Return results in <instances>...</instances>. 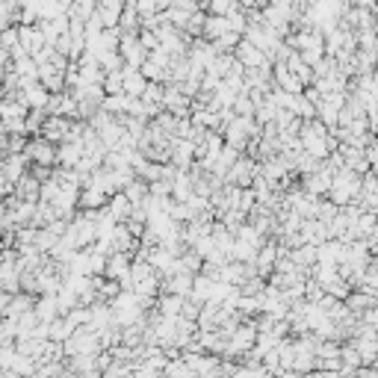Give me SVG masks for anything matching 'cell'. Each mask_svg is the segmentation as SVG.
<instances>
[{"label":"cell","mask_w":378,"mask_h":378,"mask_svg":"<svg viewBox=\"0 0 378 378\" xmlns=\"http://www.w3.org/2000/svg\"><path fill=\"white\" fill-rule=\"evenodd\" d=\"M94 9H98L94 0H71V3H68V18L83 24V21H89L94 15Z\"/></svg>","instance_id":"6da1fadb"},{"label":"cell","mask_w":378,"mask_h":378,"mask_svg":"<svg viewBox=\"0 0 378 378\" xmlns=\"http://www.w3.org/2000/svg\"><path fill=\"white\" fill-rule=\"evenodd\" d=\"M240 3L236 0H207V9H210V15H219V18H224L231 9H236Z\"/></svg>","instance_id":"7a4b0ae2"},{"label":"cell","mask_w":378,"mask_h":378,"mask_svg":"<svg viewBox=\"0 0 378 378\" xmlns=\"http://www.w3.org/2000/svg\"><path fill=\"white\" fill-rule=\"evenodd\" d=\"M139 42H142V44H148V47H157V35H151V33L145 30V33L139 35Z\"/></svg>","instance_id":"3957f363"}]
</instances>
